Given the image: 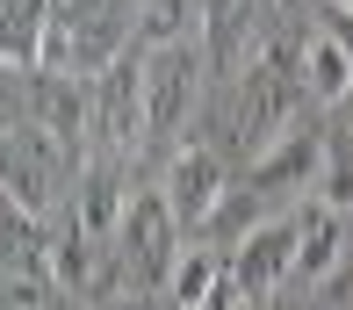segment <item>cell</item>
Returning a JSON list of instances; mask_svg holds the SVG:
<instances>
[{
    "label": "cell",
    "instance_id": "obj_12",
    "mask_svg": "<svg viewBox=\"0 0 353 310\" xmlns=\"http://www.w3.org/2000/svg\"><path fill=\"white\" fill-rule=\"evenodd\" d=\"M51 22H58V0H0V51L14 72H43Z\"/></svg>",
    "mask_w": 353,
    "mask_h": 310
},
{
    "label": "cell",
    "instance_id": "obj_17",
    "mask_svg": "<svg viewBox=\"0 0 353 310\" xmlns=\"http://www.w3.org/2000/svg\"><path fill=\"white\" fill-rule=\"evenodd\" d=\"M310 8H317V29H325V37L353 58V8H339V0H310Z\"/></svg>",
    "mask_w": 353,
    "mask_h": 310
},
{
    "label": "cell",
    "instance_id": "obj_2",
    "mask_svg": "<svg viewBox=\"0 0 353 310\" xmlns=\"http://www.w3.org/2000/svg\"><path fill=\"white\" fill-rule=\"evenodd\" d=\"M94 87V144L108 159H130L152 144V116H144V51H123Z\"/></svg>",
    "mask_w": 353,
    "mask_h": 310
},
{
    "label": "cell",
    "instance_id": "obj_8",
    "mask_svg": "<svg viewBox=\"0 0 353 310\" xmlns=\"http://www.w3.org/2000/svg\"><path fill=\"white\" fill-rule=\"evenodd\" d=\"M231 282L245 289L252 303L296 282V217L288 224H252V231L238 238V253H231Z\"/></svg>",
    "mask_w": 353,
    "mask_h": 310
},
{
    "label": "cell",
    "instance_id": "obj_5",
    "mask_svg": "<svg viewBox=\"0 0 353 310\" xmlns=\"http://www.w3.org/2000/svg\"><path fill=\"white\" fill-rule=\"evenodd\" d=\"M65 173H72V159L58 152V144L43 137V130L29 123V116H14V123H8V202H14V209L43 217Z\"/></svg>",
    "mask_w": 353,
    "mask_h": 310
},
{
    "label": "cell",
    "instance_id": "obj_20",
    "mask_svg": "<svg viewBox=\"0 0 353 310\" xmlns=\"http://www.w3.org/2000/svg\"><path fill=\"white\" fill-rule=\"evenodd\" d=\"M116 310H152V303H116Z\"/></svg>",
    "mask_w": 353,
    "mask_h": 310
},
{
    "label": "cell",
    "instance_id": "obj_22",
    "mask_svg": "<svg viewBox=\"0 0 353 310\" xmlns=\"http://www.w3.org/2000/svg\"><path fill=\"white\" fill-rule=\"evenodd\" d=\"M346 310H353V296H346Z\"/></svg>",
    "mask_w": 353,
    "mask_h": 310
},
{
    "label": "cell",
    "instance_id": "obj_19",
    "mask_svg": "<svg viewBox=\"0 0 353 310\" xmlns=\"http://www.w3.org/2000/svg\"><path fill=\"white\" fill-rule=\"evenodd\" d=\"M339 130H346V137H353V94H346V101H339Z\"/></svg>",
    "mask_w": 353,
    "mask_h": 310
},
{
    "label": "cell",
    "instance_id": "obj_4",
    "mask_svg": "<svg viewBox=\"0 0 353 310\" xmlns=\"http://www.w3.org/2000/svg\"><path fill=\"white\" fill-rule=\"evenodd\" d=\"M29 123H37L72 166L94 159L87 152V144H94V87H79L72 72H37V79H29Z\"/></svg>",
    "mask_w": 353,
    "mask_h": 310
},
{
    "label": "cell",
    "instance_id": "obj_9",
    "mask_svg": "<svg viewBox=\"0 0 353 310\" xmlns=\"http://www.w3.org/2000/svg\"><path fill=\"white\" fill-rule=\"evenodd\" d=\"M195 43H202V65H210V72H238V79L267 58L260 43H252V8L245 0H202V37Z\"/></svg>",
    "mask_w": 353,
    "mask_h": 310
},
{
    "label": "cell",
    "instance_id": "obj_21",
    "mask_svg": "<svg viewBox=\"0 0 353 310\" xmlns=\"http://www.w3.org/2000/svg\"><path fill=\"white\" fill-rule=\"evenodd\" d=\"M281 8H296V0H281Z\"/></svg>",
    "mask_w": 353,
    "mask_h": 310
},
{
    "label": "cell",
    "instance_id": "obj_10",
    "mask_svg": "<svg viewBox=\"0 0 353 310\" xmlns=\"http://www.w3.org/2000/svg\"><path fill=\"white\" fill-rule=\"evenodd\" d=\"M339 253H346V224L339 209L317 195V202L296 209V282H332L339 274Z\"/></svg>",
    "mask_w": 353,
    "mask_h": 310
},
{
    "label": "cell",
    "instance_id": "obj_18",
    "mask_svg": "<svg viewBox=\"0 0 353 310\" xmlns=\"http://www.w3.org/2000/svg\"><path fill=\"white\" fill-rule=\"evenodd\" d=\"M202 310H245V289H238V282H231V274H223V282H216V296H210V303H202Z\"/></svg>",
    "mask_w": 353,
    "mask_h": 310
},
{
    "label": "cell",
    "instance_id": "obj_14",
    "mask_svg": "<svg viewBox=\"0 0 353 310\" xmlns=\"http://www.w3.org/2000/svg\"><path fill=\"white\" fill-rule=\"evenodd\" d=\"M202 0H137V51H166V43H195Z\"/></svg>",
    "mask_w": 353,
    "mask_h": 310
},
{
    "label": "cell",
    "instance_id": "obj_15",
    "mask_svg": "<svg viewBox=\"0 0 353 310\" xmlns=\"http://www.w3.org/2000/svg\"><path fill=\"white\" fill-rule=\"evenodd\" d=\"M303 87H310V101H332V108H339L346 94H353V58L325 37V29L303 43Z\"/></svg>",
    "mask_w": 353,
    "mask_h": 310
},
{
    "label": "cell",
    "instance_id": "obj_6",
    "mask_svg": "<svg viewBox=\"0 0 353 310\" xmlns=\"http://www.w3.org/2000/svg\"><path fill=\"white\" fill-rule=\"evenodd\" d=\"M159 195L173 202V217H181V231H210L216 209L231 202V181H223V159L210 144H181V152L166 159V181Z\"/></svg>",
    "mask_w": 353,
    "mask_h": 310
},
{
    "label": "cell",
    "instance_id": "obj_13",
    "mask_svg": "<svg viewBox=\"0 0 353 310\" xmlns=\"http://www.w3.org/2000/svg\"><path fill=\"white\" fill-rule=\"evenodd\" d=\"M325 144H317L310 137V130H296V137H281L274 144V152H260V159H252V188H296V181H317V173H325Z\"/></svg>",
    "mask_w": 353,
    "mask_h": 310
},
{
    "label": "cell",
    "instance_id": "obj_23",
    "mask_svg": "<svg viewBox=\"0 0 353 310\" xmlns=\"http://www.w3.org/2000/svg\"><path fill=\"white\" fill-rule=\"evenodd\" d=\"M245 310H252V303H245Z\"/></svg>",
    "mask_w": 353,
    "mask_h": 310
},
{
    "label": "cell",
    "instance_id": "obj_3",
    "mask_svg": "<svg viewBox=\"0 0 353 310\" xmlns=\"http://www.w3.org/2000/svg\"><path fill=\"white\" fill-rule=\"evenodd\" d=\"M123 267L137 274L144 289H166L173 267H181V217H173V202L159 188H130V209H123Z\"/></svg>",
    "mask_w": 353,
    "mask_h": 310
},
{
    "label": "cell",
    "instance_id": "obj_1",
    "mask_svg": "<svg viewBox=\"0 0 353 310\" xmlns=\"http://www.w3.org/2000/svg\"><path fill=\"white\" fill-rule=\"evenodd\" d=\"M303 101H310V87H303V58L267 51L245 79H238V108H231V137H238V152L260 159V152H274L281 137H296Z\"/></svg>",
    "mask_w": 353,
    "mask_h": 310
},
{
    "label": "cell",
    "instance_id": "obj_16",
    "mask_svg": "<svg viewBox=\"0 0 353 310\" xmlns=\"http://www.w3.org/2000/svg\"><path fill=\"white\" fill-rule=\"evenodd\" d=\"M216 282H223L216 253H210V246H195V253H181V267H173L166 296H173V310H202V303L216 296Z\"/></svg>",
    "mask_w": 353,
    "mask_h": 310
},
{
    "label": "cell",
    "instance_id": "obj_7",
    "mask_svg": "<svg viewBox=\"0 0 353 310\" xmlns=\"http://www.w3.org/2000/svg\"><path fill=\"white\" fill-rule=\"evenodd\" d=\"M202 87V43H166V51H144V116H152V137H173L195 108Z\"/></svg>",
    "mask_w": 353,
    "mask_h": 310
},
{
    "label": "cell",
    "instance_id": "obj_11",
    "mask_svg": "<svg viewBox=\"0 0 353 310\" xmlns=\"http://www.w3.org/2000/svg\"><path fill=\"white\" fill-rule=\"evenodd\" d=\"M123 209H130V188H123L116 159H108V152H94L87 166H79V195H72V217L87 224L94 238H108V231H123Z\"/></svg>",
    "mask_w": 353,
    "mask_h": 310
}]
</instances>
